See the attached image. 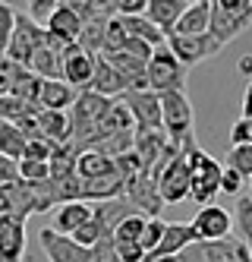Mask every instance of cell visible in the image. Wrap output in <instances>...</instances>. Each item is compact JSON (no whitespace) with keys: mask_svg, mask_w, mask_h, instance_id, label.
I'll use <instances>...</instances> for the list:
<instances>
[{"mask_svg":"<svg viewBox=\"0 0 252 262\" xmlns=\"http://www.w3.org/2000/svg\"><path fill=\"white\" fill-rule=\"evenodd\" d=\"M110 111V98H101L95 95V92H79L70 107V142L76 152H85V148H91L95 142L101 139V123L107 117Z\"/></svg>","mask_w":252,"mask_h":262,"instance_id":"6da1fadb","label":"cell"},{"mask_svg":"<svg viewBox=\"0 0 252 262\" xmlns=\"http://www.w3.org/2000/svg\"><path fill=\"white\" fill-rule=\"evenodd\" d=\"M180 152L189 164V174H192V183H189V199L199 202V209H205V205H215V196L221 193V174L224 167L211 158L208 152H202V148L196 145V139L192 142H183Z\"/></svg>","mask_w":252,"mask_h":262,"instance_id":"7a4b0ae2","label":"cell"},{"mask_svg":"<svg viewBox=\"0 0 252 262\" xmlns=\"http://www.w3.org/2000/svg\"><path fill=\"white\" fill-rule=\"evenodd\" d=\"M252 26V0H211V38L221 48Z\"/></svg>","mask_w":252,"mask_h":262,"instance_id":"3957f363","label":"cell"},{"mask_svg":"<svg viewBox=\"0 0 252 262\" xmlns=\"http://www.w3.org/2000/svg\"><path fill=\"white\" fill-rule=\"evenodd\" d=\"M186 67L170 54V48H158L151 54V60L145 67V79H148V92L154 95H167V92H186Z\"/></svg>","mask_w":252,"mask_h":262,"instance_id":"277c9868","label":"cell"},{"mask_svg":"<svg viewBox=\"0 0 252 262\" xmlns=\"http://www.w3.org/2000/svg\"><path fill=\"white\" fill-rule=\"evenodd\" d=\"M161 126L177 145L192 142L196 114H192V104L186 98V92H167V95H161Z\"/></svg>","mask_w":252,"mask_h":262,"instance_id":"5b68a950","label":"cell"},{"mask_svg":"<svg viewBox=\"0 0 252 262\" xmlns=\"http://www.w3.org/2000/svg\"><path fill=\"white\" fill-rule=\"evenodd\" d=\"M44 35H48L44 26L32 23L29 13L16 10V29H13V38H10V45H7V54H4V57H10V60L19 63V67H29L32 54L44 45Z\"/></svg>","mask_w":252,"mask_h":262,"instance_id":"8992f818","label":"cell"},{"mask_svg":"<svg viewBox=\"0 0 252 262\" xmlns=\"http://www.w3.org/2000/svg\"><path fill=\"white\" fill-rule=\"evenodd\" d=\"M230 228H234V218H230V212L221 209V205H205V209H199L196 218H192L196 243H221V240L230 237Z\"/></svg>","mask_w":252,"mask_h":262,"instance_id":"52a82bcc","label":"cell"},{"mask_svg":"<svg viewBox=\"0 0 252 262\" xmlns=\"http://www.w3.org/2000/svg\"><path fill=\"white\" fill-rule=\"evenodd\" d=\"M167 48H170V54H173V57H177L186 70L196 67V63H202V60H208V57H215V54H221V45L211 38V32H208V35H192V38L170 35V38H167Z\"/></svg>","mask_w":252,"mask_h":262,"instance_id":"ba28073f","label":"cell"},{"mask_svg":"<svg viewBox=\"0 0 252 262\" xmlns=\"http://www.w3.org/2000/svg\"><path fill=\"white\" fill-rule=\"evenodd\" d=\"M38 240H41V247H44V253H48L51 262H98L95 250L79 247V243H76L73 237L57 234L54 228L38 231Z\"/></svg>","mask_w":252,"mask_h":262,"instance_id":"9c48e42d","label":"cell"},{"mask_svg":"<svg viewBox=\"0 0 252 262\" xmlns=\"http://www.w3.org/2000/svg\"><path fill=\"white\" fill-rule=\"evenodd\" d=\"M189 183H192V174H189V164L180 152L164 167V174L158 177V193H161L164 205H177V202L189 199Z\"/></svg>","mask_w":252,"mask_h":262,"instance_id":"30bf717a","label":"cell"},{"mask_svg":"<svg viewBox=\"0 0 252 262\" xmlns=\"http://www.w3.org/2000/svg\"><path fill=\"white\" fill-rule=\"evenodd\" d=\"M123 196H126V202L142 218H158L161 209H164V199L158 193V183H154L148 174H142V177H135L132 183H126V193Z\"/></svg>","mask_w":252,"mask_h":262,"instance_id":"8fae6325","label":"cell"},{"mask_svg":"<svg viewBox=\"0 0 252 262\" xmlns=\"http://www.w3.org/2000/svg\"><path fill=\"white\" fill-rule=\"evenodd\" d=\"M95 60L91 54H85L79 45H70L63 54H60V63H63V82L85 92L91 85V76H95Z\"/></svg>","mask_w":252,"mask_h":262,"instance_id":"7c38bea8","label":"cell"},{"mask_svg":"<svg viewBox=\"0 0 252 262\" xmlns=\"http://www.w3.org/2000/svg\"><path fill=\"white\" fill-rule=\"evenodd\" d=\"M123 101L132 111L135 129H164L161 126V95H154V92H126Z\"/></svg>","mask_w":252,"mask_h":262,"instance_id":"4fadbf2b","label":"cell"},{"mask_svg":"<svg viewBox=\"0 0 252 262\" xmlns=\"http://www.w3.org/2000/svg\"><path fill=\"white\" fill-rule=\"evenodd\" d=\"M26 253V218L0 215V262H22Z\"/></svg>","mask_w":252,"mask_h":262,"instance_id":"5bb4252c","label":"cell"},{"mask_svg":"<svg viewBox=\"0 0 252 262\" xmlns=\"http://www.w3.org/2000/svg\"><path fill=\"white\" fill-rule=\"evenodd\" d=\"M189 247H196V231H192V224L173 221V224H167L158 250H154L151 256H145V259H173V256H183Z\"/></svg>","mask_w":252,"mask_h":262,"instance_id":"9a60e30c","label":"cell"},{"mask_svg":"<svg viewBox=\"0 0 252 262\" xmlns=\"http://www.w3.org/2000/svg\"><path fill=\"white\" fill-rule=\"evenodd\" d=\"M129 215H135V209L126 202V196L123 199H110V202H91V218H95V224L101 228V234L107 240H113V231H117Z\"/></svg>","mask_w":252,"mask_h":262,"instance_id":"2e32d148","label":"cell"},{"mask_svg":"<svg viewBox=\"0 0 252 262\" xmlns=\"http://www.w3.org/2000/svg\"><path fill=\"white\" fill-rule=\"evenodd\" d=\"M88 92H95V95L113 101V98H123L126 92H129V85H126V79H123L104 57H98V60H95V76H91Z\"/></svg>","mask_w":252,"mask_h":262,"instance_id":"e0dca14e","label":"cell"},{"mask_svg":"<svg viewBox=\"0 0 252 262\" xmlns=\"http://www.w3.org/2000/svg\"><path fill=\"white\" fill-rule=\"evenodd\" d=\"M208 26H211V0H196V4L186 7V13L180 16V23L173 26L170 35H180V38L208 35Z\"/></svg>","mask_w":252,"mask_h":262,"instance_id":"ac0fdd59","label":"cell"},{"mask_svg":"<svg viewBox=\"0 0 252 262\" xmlns=\"http://www.w3.org/2000/svg\"><path fill=\"white\" fill-rule=\"evenodd\" d=\"M88 221H91V202H63L54 212V231L63 237H73Z\"/></svg>","mask_w":252,"mask_h":262,"instance_id":"d6986e66","label":"cell"},{"mask_svg":"<svg viewBox=\"0 0 252 262\" xmlns=\"http://www.w3.org/2000/svg\"><path fill=\"white\" fill-rule=\"evenodd\" d=\"M44 29H48V35H54L57 41H63V45H76V41H79V35H82V19L73 13V7H70V4H60V7L54 10L51 23H48Z\"/></svg>","mask_w":252,"mask_h":262,"instance_id":"ffe728a7","label":"cell"},{"mask_svg":"<svg viewBox=\"0 0 252 262\" xmlns=\"http://www.w3.org/2000/svg\"><path fill=\"white\" fill-rule=\"evenodd\" d=\"M35 120L41 139H48L51 145H70V111H41L35 114Z\"/></svg>","mask_w":252,"mask_h":262,"instance_id":"44dd1931","label":"cell"},{"mask_svg":"<svg viewBox=\"0 0 252 262\" xmlns=\"http://www.w3.org/2000/svg\"><path fill=\"white\" fill-rule=\"evenodd\" d=\"M186 7H189V0H148L145 16H148V19L170 38L173 26L180 23V16L186 13Z\"/></svg>","mask_w":252,"mask_h":262,"instance_id":"7402d4cb","label":"cell"},{"mask_svg":"<svg viewBox=\"0 0 252 262\" xmlns=\"http://www.w3.org/2000/svg\"><path fill=\"white\" fill-rule=\"evenodd\" d=\"M48 38V35H44ZM29 70L35 73V76H41L44 82H54V79H63V63H60V51H54L48 41L38 48L32 54V60H29Z\"/></svg>","mask_w":252,"mask_h":262,"instance_id":"603a6c76","label":"cell"},{"mask_svg":"<svg viewBox=\"0 0 252 262\" xmlns=\"http://www.w3.org/2000/svg\"><path fill=\"white\" fill-rule=\"evenodd\" d=\"M120 19H123V16H120ZM123 29H126L129 38H139V41H145V45L154 48V51L167 45V35L154 26L148 16H126V19H123Z\"/></svg>","mask_w":252,"mask_h":262,"instance_id":"cb8c5ba5","label":"cell"},{"mask_svg":"<svg viewBox=\"0 0 252 262\" xmlns=\"http://www.w3.org/2000/svg\"><path fill=\"white\" fill-rule=\"evenodd\" d=\"M76 95H79V92L73 85H66L63 79H54V82L41 85V101H38V107L41 111H66V107H73Z\"/></svg>","mask_w":252,"mask_h":262,"instance_id":"d4e9b609","label":"cell"},{"mask_svg":"<svg viewBox=\"0 0 252 262\" xmlns=\"http://www.w3.org/2000/svg\"><path fill=\"white\" fill-rule=\"evenodd\" d=\"M110 171H117L113 161L101 152H95V148H85V152L76 155V174H79V180H95V177H104Z\"/></svg>","mask_w":252,"mask_h":262,"instance_id":"484cf974","label":"cell"},{"mask_svg":"<svg viewBox=\"0 0 252 262\" xmlns=\"http://www.w3.org/2000/svg\"><path fill=\"white\" fill-rule=\"evenodd\" d=\"M26 136H22V129L7 123V120H0V155H7L13 161H22L26 155Z\"/></svg>","mask_w":252,"mask_h":262,"instance_id":"4316f807","label":"cell"},{"mask_svg":"<svg viewBox=\"0 0 252 262\" xmlns=\"http://www.w3.org/2000/svg\"><path fill=\"white\" fill-rule=\"evenodd\" d=\"M26 117H35V111H32L29 104H22V101L13 98V95H4V98H0V120L19 126Z\"/></svg>","mask_w":252,"mask_h":262,"instance_id":"83f0119b","label":"cell"},{"mask_svg":"<svg viewBox=\"0 0 252 262\" xmlns=\"http://www.w3.org/2000/svg\"><path fill=\"white\" fill-rule=\"evenodd\" d=\"M227 167H234V171L249 180L252 177V145L243 142V145H230V155H227Z\"/></svg>","mask_w":252,"mask_h":262,"instance_id":"f1b7e54d","label":"cell"},{"mask_svg":"<svg viewBox=\"0 0 252 262\" xmlns=\"http://www.w3.org/2000/svg\"><path fill=\"white\" fill-rule=\"evenodd\" d=\"M234 221H237V228H240L246 247H249V253H252V196H240V199H237Z\"/></svg>","mask_w":252,"mask_h":262,"instance_id":"f546056e","label":"cell"},{"mask_svg":"<svg viewBox=\"0 0 252 262\" xmlns=\"http://www.w3.org/2000/svg\"><path fill=\"white\" fill-rule=\"evenodd\" d=\"M164 231H167V221H161V218H148V221H145V231H142V237H139V247L145 250V256H151L154 250H158Z\"/></svg>","mask_w":252,"mask_h":262,"instance_id":"4dcf8cb0","label":"cell"},{"mask_svg":"<svg viewBox=\"0 0 252 262\" xmlns=\"http://www.w3.org/2000/svg\"><path fill=\"white\" fill-rule=\"evenodd\" d=\"M126 29H123V19L120 16H113V19L104 26V54H113V51H123L126 45Z\"/></svg>","mask_w":252,"mask_h":262,"instance_id":"1f68e13d","label":"cell"},{"mask_svg":"<svg viewBox=\"0 0 252 262\" xmlns=\"http://www.w3.org/2000/svg\"><path fill=\"white\" fill-rule=\"evenodd\" d=\"M19 180H26V183H48L51 180L48 161H29V158H22V161H19Z\"/></svg>","mask_w":252,"mask_h":262,"instance_id":"d6a6232c","label":"cell"},{"mask_svg":"<svg viewBox=\"0 0 252 262\" xmlns=\"http://www.w3.org/2000/svg\"><path fill=\"white\" fill-rule=\"evenodd\" d=\"M145 221L148 218H142L139 212L135 215H129L117 231H113V240H129V243H139V237H142V231H145Z\"/></svg>","mask_w":252,"mask_h":262,"instance_id":"836d02e7","label":"cell"},{"mask_svg":"<svg viewBox=\"0 0 252 262\" xmlns=\"http://www.w3.org/2000/svg\"><path fill=\"white\" fill-rule=\"evenodd\" d=\"M22 70L26 67L13 63L10 57H0V98L13 95V85H16V79H19V73H22Z\"/></svg>","mask_w":252,"mask_h":262,"instance_id":"e575fe53","label":"cell"},{"mask_svg":"<svg viewBox=\"0 0 252 262\" xmlns=\"http://www.w3.org/2000/svg\"><path fill=\"white\" fill-rule=\"evenodd\" d=\"M16 29V10L10 4H0V54H7V45Z\"/></svg>","mask_w":252,"mask_h":262,"instance_id":"d590c367","label":"cell"},{"mask_svg":"<svg viewBox=\"0 0 252 262\" xmlns=\"http://www.w3.org/2000/svg\"><path fill=\"white\" fill-rule=\"evenodd\" d=\"M73 240L79 243V247H85V250H95V247H98L101 240H107V237L101 234V228H98V224H95V218H91L88 224H82V228L73 234Z\"/></svg>","mask_w":252,"mask_h":262,"instance_id":"8d00e7d4","label":"cell"},{"mask_svg":"<svg viewBox=\"0 0 252 262\" xmlns=\"http://www.w3.org/2000/svg\"><path fill=\"white\" fill-rule=\"evenodd\" d=\"M57 7H60L57 0H32V4H29V19L38 23V26H48Z\"/></svg>","mask_w":252,"mask_h":262,"instance_id":"74e56055","label":"cell"},{"mask_svg":"<svg viewBox=\"0 0 252 262\" xmlns=\"http://www.w3.org/2000/svg\"><path fill=\"white\" fill-rule=\"evenodd\" d=\"M54 148H57V145H51L48 139H29V142H26V155H22V158H29V161H51Z\"/></svg>","mask_w":252,"mask_h":262,"instance_id":"f35d334b","label":"cell"},{"mask_svg":"<svg viewBox=\"0 0 252 262\" xmlns=\"http://www.w3.org/2000/svg\"><path fill=\"white\" fill-rule=\"evenodd\" d=\"M113 253L123 262H145V250L139 243H129V240H113Z\"/></svg>","mask_w":252,"mask_h":262,"instance_id":"ab89813d","label":"cell"},{"mask_svg":"<svg viewBox=\"0 0 252 262\" xmlns=\"http://www.w3.org/2000/svg\"><path fill=\"white\" fill-rule=\"evenodd\" d=\"M123 54H129L132 60H142V63H148L151 60V54H154V48H148L145 41H139V38H126V45H123Z\"/></svg>","mask_w":252,"mask_h":262,"instance_id":"60d3db41","label":"cell"},{"mask_svg":"<svg viewBox=\"0 0 252 262\" xmlns=\"http://www.w3.org/2000/svg\"><path fill=\"white\" fill-rule=\"evenodd\" d=\"M240 190H243V177L234 171V167H224V174H221V193L237 196Z\"/></svg>","mask_w":252,"mask_h":262,"instance_id":"b9f144b4","label":"cell"},{"mask_svg":"<svg viewBox=\"0 0 252 262\" xmlns=\"http://www.w3.org/2000/svg\"><path fill=\"white\" fill-rule=\"evenodd\" d=\"M148 0H117V16H145Z\"/></svg>","mask_w":252,"mask_h":262,"instance_id":"7bdbcfd3","label":"cell"},{"mask_svg":"<svg viewBox=\"0 0 252 262\" xmlns=\"http://www.w3.org/2000/svg\"><path fill=\"white\" fill-rule=\"evenodd\" d=\"M230 139H234V145H243V142H249L252 145V120H237L234 123V129H230Z\"/></svg>","mask_w":252,"mask_h":262,"instance_id":"ee69618b","label":"cell"},{"mask_svg":"<svg viewBox=\"0 0 252 262\" xmlns=\"http://www.w3.org/2000/svg\"><path fill=\"white\" fill-rule=\"evenodd\" d=\"M13 180H19V161L0 155V186H4V183H13Z\"/></svg>","mask_w":252,"mask_h":262,"instance_id":"f6af8a7d","label":"cell"},{"mask_svg":"<svg viewBox=\"0 0 252 262\" xmlns=\"http://www.w3.org/2000/svg\"><path fill=\"white\" fill-rule=\"evenodd\" d=\"M95 256H98V262H123L117 253H113V240H101L98 247H95Z\"/></svg>","mask_w":252,"mask_h":262,"instance_id":"bcb514c9","label":"cell"},{"mask_svg":"<svg viewBox=\"0 0 252 262\" xmlns=\"http://www.w3.org/2000/svg\"><path fill=\"white\" fill-rule=\"evenodd\" d=\"M240 73H246V76H252V57H243V60H240Z\"/></svg>","mask_w":252,"mask_h":262,"instance_id":"7dc6e473","label":"cell"},{"mask_svg":"<svg viewBox=\"0 0 252 262\" xmlns=\"http://www.w3.org/2000/svg\"><path fill=\"white\" fill-rule=\"evenodd\" d=\"M249 190H252V177H249ZM249 196H252V193H249Z\"/></svg>","mask_w":252,"mask_h":262,"instance_id":"c3c4849f","label":"cell"},{"mask_svg":"<svg viewBox=\"0 0 252 262\" xmlns=\"http://www.w3.org/2000/svg\"><path fill=\"white\" fill-rule=\"evenodd\" d=\"M0 57H4V54H0Z\"/></svg>","mask_w":252,"mask_h":262,"instance_id":"681fc988","label":"cell"}]
</instances>
